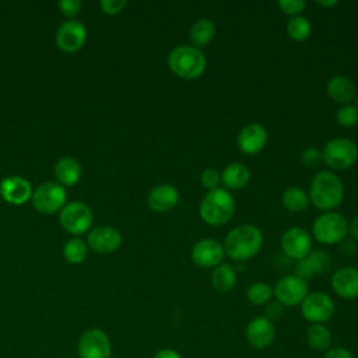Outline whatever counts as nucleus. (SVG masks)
Returning <instances> with one entry per match:
<instances>
[{
    "instance_id": "obj_35",
    "label": "nucleus",
    "mask_w": 358,
    "mask_h": 358,
    "mask_svg": "<svg viewBox=\"0 0 358 358\" xmlns=\"http://www.w3.org/2000/svg\"><path fill=\"white\" fill-rule=\"evenodd\" d=\"M278 7L284 14L296 17V15H301V13L305 10L306 3L303 0H280Z\"/></svg>"
},
{
    "instance_id": "obj_42",
    "label": "nucleus",
    "mask_w": 358,
    "mask_h": 358,
    "mask_svg": "<svg viewBox=\"0 0 358 358\" xmlns=\"http://www.w3.org/2000/svg\"><path fill=\"white\" fill-rule=\"evenodd\" d=\"M348 234L355 239L358 241V215H355L351 222H348Z\"/></svg>"
},
{
    "instance_id": "obj_19",
    "label": "nucleus",
    "mask_w": 358,
    "mask_h": 358,
    "mask_svg": "<svg viewBox=\"0 0 358 358\" xmlns=\"http://www.w3.org/2000/svg\"><path fill=\"white\" fill-rule=\"evenodd\" d=\"M88 246L96 253H112L119 249L122 245V235L120 232L109 225H101L90 231L88 236Z\"/></svg>"
},
{
    "instance_id": "obj_4",
    "label": "nucleus",
    "mask_w": 358,
    "mask_h": 358,
    "mask_svg": "<svg viewBox=\"0 0 358 358\" xmlns=\"http://www.w3.org/2000/svg\"><path fill=\"white\" fill-rule=\"evenodd\" d=\"M199 213L206 224L211 227L224 225L235 213V199L227 189L217 187L204 194L199 206Z\"/></svg>"
},
{
    "instance_id": "obj_26",
    "label": "nucleus",
    "mask_w": 358,
    "mask_h": 358,
    "mask_svg": "<svg viewBox=\"0 0 358 358\" xmlns=\"http://www.w3.org/2000/svg\"><path fill=\"white\" fill-rule=\"evenodd\" d=\"M236 284V270L229 263H221L211 273V285L215 291L229 292Z\"/></svg>"
},
{
    "instance_id": "obj_33",
    "label": "nucleus",
    "mask_w": 358,
    "mask_h": 358,
    "mask_svg": "<svg viewBox=\"0 0 358 358\" xmlns=\"http://www.w3.org/2000/svg\"><path fill=\"white\" fill-rule=\"evenodd\" d=\"M201 185L210 192L220 187L221 183V173L215 168H206L200 175Z\"/></svg>"
},
{
    "instance_id": "obj_11",
    "label": "nucleus",
    "mask_w": 358,
    "mask_h": 358,
    "mask_svg": "<svg viewBox=\"0 0 358 358\" xmlns=\"http://www.w3.org/2000/svg\"><path fill=\"white\" fill-rule=\"evenodd\" d=\"M78 358H112L108 334L101 329L84 331L78 340Z\"/></svg>"
},
{
    "instance_id": "obj_36",
    "label": "nucleus",
    "mask_w": 358,
    "mask_h": 358,
    "mask_svg": "<svg viewBox=\"0 0 358 358\" xmlns=\"http://www.w3.org/2000/svg\"><path fill=\"white\" fill-rule=\"evenodd\" d=\"M127 6L126 0H101L99 7L105 14L116 15L123 11V8Z\"/></svg>"
},
{
    "instance_id": "obj_12",
    "label": "nucleus",
    "mask_w": 358,
    "mask_h": 358,
    "mask_svg": "<svg viewBox=\"0 0 358 358\" xmlns=\"http://www.w3.org/2000/svg\"><path fill=\"white\" fill-rule=\"evenodd\" d=\"M282 253L294 260H301L312 252V236L301 227H291L281 235Z\"/></svg>"
},
{
    "instance_id": "obj_22",
    "label": "nucleus",
    "mask_w": 358,
    "mask_h": 358,
    "mask_svg": "<svg viewBox=\"0 0 358 358\" xmlns=\"http://www.w3.org/2000/svg\"><path fill=\"white\" fill-rule=\"evenodd\" d=\"M327 95L337 103L348 105L357 96V90L354 83L345 76H334L329 80L326 85Z\"/></svg>"
},
{
    "instance_id": "obj_20",
    "label": "nucleus",
    "mask_w": 358,
    "mask_h": 358,
    "mask_svg": "<svg viewBox=\"0 0 358 358\" xmlns=\"http://www.w3.org/2000/svg\"><path fill=\"white\" fill-rule=\"evenodd\" d=\"M331 288L343 299L358 298V268L344 266L337 268L331 275Z\"/></svg>"
},
{
    "instance_id": "obj_14",
    "label": "nucleus",
    "mask_w": 358,
    "mask_h": 358,
    "mask_svg": "<svg viewBox=\"0 0 358 358\" xmlns=\"http://www.w3.org/2000/svg\"><path fill=\"white\" fill-rule=\"evenodd\" d=\"M225 256L224 246L215 239L204 238L196 242L192 248V262L201 268H215L222 263Z\"/></svg>"
},
{
    "instance_id": "obj_1",
    "label": "nucleus",
    "mask_w": 358,
    "mask_h": 358,
    "mask_svg": "<svg viewBox=\"0 0 358 358\" xmlns=\"http://www.w3.org/2000/svg\"><path fill=\"white\" fill-rule=\"evenodd\" d=\"M222 246L229 259L245 263L260 252L263 246V234L252 224H242L228 231Z\"/></svg>"
},
{
    "instance_id": "obj_27",
    "label": "nucleus",
    "mask_w": 358,
    "mask_h": 358,
    "mask_svg": "<svg viewBox=\"0 0 358 358\" xmlns=\"http://www.w3.org/2000/svg\"><path fill=\"white\" fill-rule=\"evenodd\" d=\"M309 203L308 193L299 186H289L281 194L282 207L292 214L302 213L305 208H308Z\"/></svg>"
},
{
    "instance_id": "obj_43",
    "label": "nucleus",
    "mask_w": 358,
    "mask_h": 358,
    "mask_svg": "<svg viewBox=\"0 0 358 358\" xmlns=\"http://www.w3.org/2000/svg\"><path fill=\"white\" fill-rule=\"evenodd\" d=\"M317 6H323V7H333L337 6L338 1L337 0H316L315 1Z\"/></svg>"
},
{
    "instance_id": "obj_38",
    "label": "nucleus",
    "mask_w": 358,
    "mask_h": 358,
    "mask_svg": "<svg viewBox=\"0 0 358 358\" xmlns=\"http://www.w3.org/2000/svg\"><path fill=\"white\" fill-rule=\"evenodd\" d=\"M264 317H267L270 322H274L277 319H280L284 313V306L278 302V301H270L266 305V310H264Z\"/></svg>"
},
{
    "instance_id": "obj_16",
    "label": "nucleus",
    "mask_w": 358,
    "mask_h": 358,
    "mask_svg": "<svg viewBox=\"0 0 358 358\" xmlns=\"http://www.w3.org/2000/svg\"><path fill=\"white\" fill-rule=\"evenodd\" d=\"M274 337H275L274 323L264 316L253 317L246 326V340L256 350H263L271 345V343L274 341Z\"/></svg>"
},
{
    "instance_id": "obj_37",
    "label": "nucleus",
    "mask_w": 358,
    "mask_h": 358,
    "mask_svg": "<svg viewBox=\"0 0 358 358\" xmlns=\"http://www.w3.org/2000/svg\"><path fill=\"white\" fill-rule=\"evenodd\" d=\"M59 7L63 15H66L70 20H74V17L80 13L81 1L80 0H60Z\"/></svg>"
},
{
    "instance_id": "obj_40",
    "label": "nucleus",
    "mask_w": 358,
    "mask_h": 358,
    "mask_svg": "<svg viewBox=\"0 0 358 358\" xmlns=\"http://www.w3.org/2000/svg\"><path fill=\"white\" fill-rule=\"evenodd\" d=\"M152 358H182V355L173 348H161L154 354Z\"/></svg>"
},
{
    "instance_id": "obj_5",
    "label": "nucleus",
    "mask_w": 358,
    "mask_h": 358,
    "mask_svg": "<svg viewBox=\"0 0 358 358\" xmlns=\"http://www.w3.org/2000/svg\"><path fill=\"white\" fill-rule=\"evenodd\" d=\"M348 234L347 220L336 211L320 214L312 225L313 238L323 245L341 243Z\"/></svg>"
},
{
    "instance_id": "obj_24",
    "label": "nucleus",
    "mask_w": 358,
    "mask_h": 358,
    "mask_svg": "<svg viewBox=\"0 0 358 358\" xmlns=\"http://www.w3.org/2000/svg\"><path fill=\"white\" fill-rule=\"evenodd\" d=\"M83 169L80 162L73 157H62L55 165V176L63 186H73L81 178Z\"/></svg>"
},
{
    "instance_id": "obj_23",
    "label": "nucleus",
    "mask_w": 358,
    "mask_h": 358,
    "mask_svg": "<svg viewBox=\"0 0 358 358\" xmlns=\"http://www.w3.org/2000/svg\"><path fill=\"white\" fill-rule=\"evenodd\" d=\"M250 180V169L243 162H231L221 172V183L224 189L241 190Z\"/></svg>"
},
{
    "instance_id": "obj_41",
    "label": "nucleus",
    "mask_w": 358,
    "mask_h": 358,
    "mask_svg": "<svg viewBox=\"0 0 358 358\" xmlns=\"http://www.w3.org/2000/svg\"><path fill=\"white\" fill-rule=\"evenodd\" d=\"M355 250H357V248H355V243H354L352 241H345V239H344V241L341 242V245H340V252L344 253V255H347V256L355 253Z\"/></svg>"
},
{
    "instance_id": "obj_25",
    "label": "nucleus",
    "mask_w": 358,
    "mask_h": 358,
    "mask_svg": "<svg viewBox=\"0 0 358 358\" xmlns=\"http://www.w3.org/2000/svg\"><path fill=\"white\" fill-rule=\"evenodd\" d=\"M217 32L215 24L210 18H199L190 28L189 38L192 42V46L194 48H206L211 43Z\"/></svg>"
},
{
    "instance_id": "obj_39",
    "label": "nucleus",
    "mask_w": 358,
    "mask_h": 358,
    "mask_svg": "<svg viewBox=\"0 0 358 358\" xmlns=\"http://www.w3.org/2000/svg\"><path fill=\"white\" fill-rule=\"evenodd\" d=\"M323 358H354V355L344 347H333L324 352Z\"/></svg>"
},
{
    "instance_id": "obj_21",
    "label": "nucleus",
    "mask_w": 358,
    "mask_h": 358,
    "mask_svg": "<svg viewBox=\"0 0 358 358\" xmlns=\"http://www.w3.org/2000/svg\"><path fill=\"white\" fill-rule=\"evenodd\" d=\"M179 199H180L179 190L173 185L164 183V185H158L150 190L147 203H148V207L154 213L162 214V213H168L173 207H176V204L179 203Z\"/></svg>"
},
{
    "instance_id": "obj_31",
    "label": "nucleus",
    "mask_w": 358,
    "mask_h": 358,
    "mask_svg": "<svg viewBox=\"0 0 358 358\" xmlns=\"http://www.w3.org/2000/svg\"><path fill=\"white\" fill-rule=\"evenodd\" d=\"M274 296L273 294V287L268 285L267 282H262V281H257V282H253L248 291H246V298L248 301L252 303V305H256V306H263V305H267L271 298Z\"/></svg>"
},
{
    "instance_id": "obj_8",
    "label": "nucleus",
    "mask_w": 358,
    "mask_h": 358,
    "mask_svg": "<svg viewBox=\"0 0 358 358\" xmlns=\"http://www.w3.org/2000/svg\"><path fill=\"white\" fill-rule=\"evenodd\" d=\"M62 227L74 235L84 234L92 224V211L83 201H70L62 210L59 215Z\"/></svg>"
},
{
    "instance_id": "obj_30",
    "label": "nucleus",
    "mask_w": 358,
    "mask_h": 358,
    "mask_svg": "<svg viewBox=\"0 0 358 358\" xmlns=\"http://www.w3.org/2000/svg\"><path fill=\"white\" fill-rule=\"evenodd\" d=\"M88 246L80 238H73L67 241L63 246V256L71 264H80L87 259Z\"/></svg>"
},
{
    "instance_id": "obj_17",
    "label": "nucleus",
    "mask_w": 358,
    "mask_h": 358,
    "mask_svg": "<svg viewBox=\"0 0 358 358\" xmlns=\"http://www.w3.org/2000/svg\"><path fill=\"white\" fill-rule=\"evenodd\" d=\"M331 266V260L327 252L323 249L312 250L306 257L298 260L295 274L302 280L308 281L315 278L316 275H322L329 271Z\"/></svg>"
},
{
    "instance_id": "obj_18",
    "label": "nucleus",
    "mask_w": 358,
    "mask_h": 358,
    "mask_svg": "<svg viewBox=\"0 0 358 358\" xmlns=\"http://www.w3.org/2000/svg\"><path fill=\"white\" fill-rule=\"evenodd\" d=\"M32 186L31 183L18 175L7 176L0 183V194L1 197L14 206H21L27 203L32 197Z\"/></svg>"
},
{
    "instance_id": "obj_28",
    "label": "nucleus",
    "mask_w": 358,
    "mask_h": 358,
    "mask_svg": "<svg viewBox=\"0 0 358 358\" xmlns=\"http://www.w3.org/2000/svg\"><path fill=\"white\" fill-rule=\"evenodd\" d=\"M306 344L319 352H326L331 344V333L322 323H313L306 329L305 333Z\"/></svg>"
},
{
    "instance_id": "obj_29",
    "label": "nucleus",
    "mask_w": 358,
    "mask_h": 358,
    "mask_svg": "<svg viewBox=\"0 0 358 358\" xmlns=\"http://www.w3.org/2000/svg\"><path fill=\"white\" fill-rule=\"evenodd\" d=\"M287 34L291 39L296 41V42H302L306 41L310 34H312V24L308 18L302 17V15H296V17H291L289 21L287 22Z\"/></svg>"
},
{
    "instance_id": "obj_13",
    "label": "nucleus",
    "mask_w": 358,
    "mask_h": 358,
    "mask_svg": "<svg viewBox=\"0 0 358 358\" xmlns=\"http://www.w3.org/2000/svg\"><path fill=\"white\" fill-rule=\"evenodd\" d=\"M56 45L60 50L66 53L77 52L83 48L87 39V29L84 24L78 20H66L62 22L56 31Z\"/></svg>"
},
{
    "instance_id": "obj_10",
    "label": "nucleus",
    "mask_w": 358,
    "mask_h": 358,
    "mask_svg": "<svg viewBox=\"0 0 358 358\" xmlns=\"http://www.w3.org/2000/svg\"><path fill=\"white\" fill-rule=\"evenodd\" d=\"M334 301L326 292H310L301 303V313L310 324L324 323L334 315Z\"/></svg>"
},
{
    "instance_id": "obj_3",
    "label": "nucleus",
    "mask_w": 358,
    "mask_h": 358,
    "mask_svg": "<svg viewBox=\"0 0 358 358\" xmlns=\"http://www.w3.org/2000/svg\"><path fill=\"white\" fill-rule=\"evenodd\" d=\"M207 59L201 49L192 45H178L168 55V67L179 78L196 80L206 71Z\"/></svg>"
},
{
    "instance_id": "obj_7",
    "label": "nucleus",
    "mask_w": 358,
    "mask_h": 358,
    "mask_svg": "<svg viewBox=\"0 0 358 358\" xmlns=\"http://www.w3.org/2000/svg\"><path fill=\"white\" fill-rule=\"evenodd\" d=\"M31 200L38 213L53 214L67 204V193L59 182H46L34 190Z\"/></svg>"
},
{
    "instance_id": "obj_9",
    "label": "nucleus",
    "mask_w": 358,
    "mask_h": 358,
    "mask_svg": "<svg viewBox=\"0 0 358 358\" xmlns=\"http://www.w3.org/2000/svg\"><path fill=\"white\" fill-rule=\"evenodd\" d=\"M273 294L275 301H278L284 308L296 306L301 305L308 295V282L296 274H287L275 282Z\"/></svg>"
},
{
    "instance_id": "obj_2",
    "label": "nucleus",
    "mask_w": 358,
    "mask_h": 358,
    "mask_svg": "<svg viewBox=\"0 0 358 358\" xmlns=\"http://www.w3.org/2000/svg\"><path fill=\"white\" fill-rule=\"evenodd\" d=\"M309 201L319 210L327 213L343 203L344 185L331 171H319L309 186Z\"/></svg>"
},
{
    "instance_id": "obj_34",
    "label": "nucleus",
    "mask_w": 358,
    "mask_h": 358,
    "mask_svg": "<svg viewBox=\"0 0 358 358\" xmlns=\"http://www.w3.org/2000/svg\"><path fill=\"white\" fill-rule=\"evenodd\" d=\"M301 162L308 168H316L323 162L322 151L315 147H308L301 154Z\"/></svg>"
},
{
    "instance_id": "obj_32",
    "label": "nucleus",
    "mask_w": 358,
    "mask_h": 358,
    "mask_svg": "<svg viewBox=\"0 0 358 358\" xmlns=\"http://www.w3.org/2000/svg\"><path fill=\"white\" fill-rule=\"evenodd\" d=\"M336 120L341 127H354L358 124V109L355 105H343L336 112Z\"/></svg>"
},
{
    "instance_id": "obj_15",
    "label": "nucleus",
    "mask_w": 358,
    "mask_h": 358,
    "mask_svg": "<svg viewBox=\"0 0 358 358\" xmlns=\"http://www.w3.org/2000/svg\"><path fill=\"white\" fill-rule=\"evenodd\" d=\"M268 140L267 130L260 123H248L245 124L236 138L238 148L246 155H256L263 151Z\"/></svg>"
},
{
    "instance_id": "obj_6",
    "label": "nucleus",
    "mask_w": 358,
    "mask_h": 358,
    "mask_svg": "<svg viewBox=\"0 0 358 358\" xmlns=\"http://www.w3.org/2000/svg\"><path fill=\"white\" fill-rule=\"evenodd\" d=\"M323 162L334 171H345L351 168L358 159L357 144L344 137L331 138L327 141L322 150Z\"/></svg>"
},
{
    "instance_id": "obj_44",
    "label": "nucleus",
    "mask_w": 358,
    "mask_h": 358,
    "mask_svg": "<svg viewBox=\"0 0 358 358\" xmlns=\"http://www.w3.org/2000/svg\"><path fill=\"white\" fill-rule=\"evenodd\" d=\"M355 106H357V109H358V94H357V96H355Z\"/></svg>"
}]
</instances>
